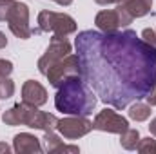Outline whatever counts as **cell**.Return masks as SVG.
<instances>
[{"mask_svg":"<svg viewBox=\"0 0 156 154\" xmlns=\"http://www.w3.org/2000/svg\"><path fill=\"white\" fill-rule=\"evenodd\" d=\"M82 78L100 100L115 109H125L144 100L156 87V49L134 31H82L76 37Z\"/></svg>","mask_w":156,"mask_h":154,"instance_id":"6da1fadb","label":"cell"},{"mask_svg":"<svg viewBox=\"0 0 156 154\" xmlns=\"http://www.w3.org/2000/svg\"><path fill=\"white\" fill-rule=\"evenodd\" d=\"M55 107L69 116H89L96 107V96L82 76H71L56 87Z\"/></svg>","mask_w":156,"mask_h":154,"instance_id":"7a4b0ae2","label":"cell"},{"mask_svg":"<svg viewBox=\"0 0 156 154\" xmlns=\"http://www.w3.org/2000/svg\"><path fill=\"white\" fill-rule=\"evenodd\" d=\"M2 121L5 125H26L31 129H40L44 132L55 131L58 118L49 113H42L37 105H29V103H15L13 107H9L7 111H4Z\"/></svg>","mask_w":156,"mask_h":154,"instance_id":"3957f363","label":"cell"},{"mask_svg":"<svg viewBox=\"0 0 156 154\" xmlns=\"http://www.w3.org/2000/svg\"><path fill=\"white\" fill-rule=\"evenodd\" d=\"M76 22L73 16L66 13H55V11H40L38 13V29L42 33H53L58 37H67L76 33Z\"/></svg>","mask_w":156,"mask_h":154,"instance_id":"277c9868","label":"cell"},{"mask_svg":"<svg viewBox=\"0 0 156 154\" xmlns=\"http://www.w3.org/2000/svg\"><path fill=\"white\" fill-rule=\"evenodd\" d=\"M71 44H69V40L66 38V37H58V35H53V38L49 42V45H47V49H45V53L40 56L38 60V71L45 76V73L55 65V64H58L62 58H66L67 54H71Z\"/></svg>","mask_w":156,"mask_h":154,"instance_id":"5b68a950","label":"cell"},{"mask_svg":"<svg viewBox=\"0 0 156 154\" xmlns=\"http://www.w3.org/2000/svg\"><path fill=\"white\" fill-rule=\"evenodd\" d=\"M45 76L49 80V83L53 87H60L67 78L71 76H82V65H80V58L78 54H67L66 58H62L58 64H55Z\"/></svg>","mask_w":156,"mask_h":154,"instance_id":"8992f818","label":"cell"},{"mask_svg":"<svg viewBox=\"0 0 156 154\" xmlns=\"http://www.w3.org/2000/svg\"><path fill=\"white\" fill-rule=\"evenodd\" d=\"M11 33L20 40H27L31 38L33 35V29L29 26V7L24 4V2H15V5L11 7V11L7 13V18H5Z\"/></svg>","mask_w":156,"mask_h":154,"instance_id":"52a82bcc","label":"cell"},{"mask_svg":"<svg viewBox=\"0 0 156 154\" xmlns=\"http://www.w3.org/2000/svg\"><path fill=\"white\" fill-rule=\"evenodd\" d=\"M56 131L66 140H78L93 131V121H89L87 116H67L58 120Z\"/></svg>","mask_w":156,"mask_h":154,"instance_id":"ba28073f","label":"cell"},{"mask_svg":"<svg viewBox=\"0 0 156 154\" xmlns=\"http://www.w3.org/2000/svg\"><path fill=\"white\" fill-rule=\"evenodd\" d=\"M93 129L102 132H111V134H122L125 129H129V121L127 118L118 114L113 109H104L94 116Z\"/></svg>","mask_w":156,"mask_h":154,"instance_id":"9c48e42d","label":"cell"},{"mask_svg":"<svg viewBox=\"0 0 156 154\" xmlns=\"http://www.w3.org/2000/svg\"><path fill=\"white\" fill-rule=\"evenodd\" d=\"M22 102L29 105L42 107L47 103V91L37 80H27L22 85Z\"/></svg>","mask_w":156,"mask_h":154,"instance_id":"30bf717a","label":"cell"},{"mask_svg":"<svg viewBox=\"0 0 156 154\" xmlns=\"http://www.w3.org/2000/svg\"><path fill=\"white\" fill-rule=\"evenodd\" d=\"M13 151L18 154H40L44 151V147L35 134L20 132L13 138Z\"/></svg>","mask_w":156,"mask_h":154,"instance_id":"8fae6325","label":"cell"},{"mask_svg":"<svg viewBox=\"0 0 156 154\" xmlns=\"http://www.w3.org/2000/svg\"><path fill=\"white\" fill-rule=\"evenodd\" d=\"M94 24L102 33H115L122 27V18L116 9H104L94 16Z\"/></svg>","mask_w":156,"mask_h":154,"instance_id":"7c38bea8","label":"cell"},{"mask_svg":"<svg viewBox=\"0 0 156 154\" xmlns=\"http://www.w3.org/2000/svg\"><path fill=\"white\" fill-rule=\"evenodd\" d=\"M44 151L49 154H56V152H71L78 154L80 149L78 145H66L58 134H55V131H49L44 134Z\"/></svg>","mask_w":156,"mask_h":154,"instance_id":"4fadbf2b","label":"cell"},{"mask_svg":"<svg viewBox=\"0 0 156 154\" xmlns=\"http://www.w3.org/2000/svg\"><path fill=\"white\" fill-rule=\"evenodd\" d=\"M118 7H122L133 18H142V16H145V15L151 13L153 0H120Z\"/></svg>","mask_w":156,"mask_h":154,"instance_id":"5bb4252c","label":"cell"},{"mask_svg":"<svg viewBox=\"0 0 156 154\" xmlns=\"http://www.w3.org/2000/svg\"><path fill=\"white\" fill-rule=\"evenodd\" d=\"M153 113V107L149 103H142L140 100H136V103H133L129 107V118L134 121H145Z\"/></svg>","mask_w":156,"mask_h":154,"instance_id":"9a60e30c","label":"cell"},{"mask_svg":"<svg viewBox=\"0 0 156 154\" xmlns=\"http://www.w3.org/2000/svg\"><path fill=\"white\" fill-rule=\"evenodd\" d=\"M140 142V132L138 129H125L122 134H120V145L125 149V151H136V145Z\"/></svg>","mask_w":156,"mask_h":154,"instance_id":"2e32d148","label":"cell"},{"mask_svg":"<svg viewBox=\"0 0 156 154\" xmlns=\"http://www.w3.org/2000/svg\"><path fill=\"white\" fill-rule=\"evenodd\" d=\"M15 82L11 80L9 76L0 78V100H7L15 94Z\"/></svg>","mask_w":156,"mask_h":154,"instance_id":"e0dca14e","label":"cell"},{"mask_svg":"<svg viewBox=\"0 0 156 154\" xmlns=\"http://www.w3.org/2000/svg\"><path fill=\"white\" fill-rule=\"evenodd\" d=\"M136 151L142 154H156V140H153L151 136L149 138H140V142L136 145Z\"/></svg>","mask_w":156,"mask_h":154,"instance_id":"ac0fdd59","label":"cell"},{"mask_svg":"<svg viewBox=\"0 0 156 154\" xmlns=\"http://www.w3.org/2000/svg\"><path fill=\"white\" fill-rule=\"evenodd\" d=\"M16 0H0V22H5L7 13L11 11V7L15 5Z\"/></svg>","mask_w":156,"mask_h":154,"instance_id":"d6986e66","label":"cell"},{"mask_svg":"<svg viewBox=\"0 0 156 154\" xmlns=\"http://www.w3.org/2000/svg\"><path fill=\"white\" fill-rule=\"evenodd\" d=\"M142 40H144L145 44H149L151 47H154L156 49V31L149 29V27H145V29L142 31Z\"/></svg>","mask_w":156,"mask_h":154,"instance_id":"ffe728a7","label":"cell"},{"mask_svg":"<svg viewBox=\"0 0 156 154\" xmlns=\"http://www.w3.org/2000/svg\"><path fill=\"white\" fill-rule=\"evenodd\" d=\"M13 73V62L5 60V58H0V78L9 76Z\"/></svg>","mask_w":156,"mask_h":154,"instance_id":"44dd1931","label":"cell"},{"mask_svg":"<svg viewBox=\"0 0 156 154\" xmlns=\"http://www.w3.org/2000/svg\"><path fill=\"white\" fill-rule=\"evenodd\" d=\"M145 100H147V103H149L151 107H154V105H156V87L153 89V91H151V94H149Z\"/></svg>","mask_w":156,"mask_h":154,"instance_id":"7402d4cb","label":"cell"},{"mask_svg":"<svg viewBox=\"0 0 156 154\" xmlns=\"http://www.w3.org/2000/svg\"><path fill=\"white\" fill-rule=\"evenodd\" d=\"M96 4H100V5H109V4H118L120 0H94Z\"/></svg>","mask_w":156,"mask_h":154,"instance_id":"603a6c76","label":"cell"},{"mask_svg":"<svg viewBox=\"0 0 156 154\" xmlns=\"http://www.w3.org/2000/svg\"><path fill=\"white\" fill-rule=\"evenodd\" d=\"M5 45H7V38H5V35L0 31V49H4Z\"/></svg>","mask_w":156,"mask_h":154,"instance_id":"cb8c5ba5","label":"cell"},{"mask_svg":"<svg viewBox=\"0 0 156 154\" xmlns=\"http://www.w3.org/2000/svg\"><path fill=\"white\" fill-rule=\"evenodd\" d=\"M149 131H151V134H153V136H156V118L151 121V125H149Z\"/></svg>","mask_w":156,"mask_h":154,"instance_id":"d4e9b609","label":"cell"},{"mask_svg":"<svg viewBox=\"0 0 156 154\" xmlns=\"http://www.w3.org/2000/svg\"><path fill=\"white\" fill-rule=\"evenodd\" d=\"M53 2H56L58 5H71L73 4V0H53Z\"/></svg>","mask_w":156,"mask_h":154,"instance_id":"484cf974","label":"cell"},{"mask_svg":"<svg viewBox=\"0 0 156 154\" xmlns=\"http://www.w3.org/2000/svg\"><path fill=\"white\" fill-rule=\"evenodd\" d=\"M9 151H11V147H9V145H7V143H0V152H9Z\"/></svg>","mask_w":156,"mask_h":154,"instance_id":"4316f807","label":"cell"}]
</instances>
